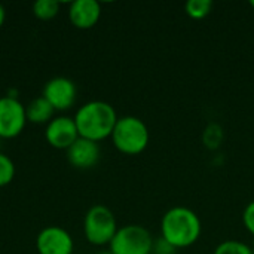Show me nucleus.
Returning <instances> with one entry per match:
<instances>
[{
  "mask_svg": "<svg viewBox=\"0 0 254 254\" xmlns=\"http://www.w3.org/2000/svg\"><path fill=\"white\" fill-rule=\"evenodd\" d=\"M201 231L198 214L188 207H173L161 220V237L177 250L193 246L199 240Z\"/></svg>",
  "mask_w": 254,
  "mask_h": 254,
  "instance_id": "obj_1",
  "label": "nucleus"
},
{
  "mask_svg": "<svg viewBox=\"0 0 254 254\" xmlns=\"http://www.w3.org/2000/svg\"><path fill=\"white\" fill-rule=\"evenodd\" d=\"M118 119L119 118L116 116L115 109L109 103L89 101L77 110L74 124L79 137L98 143L107 137H112Z\"/></svg>",
  "mask_w": 254,
  "mask_h": 254,
  "instance_id": "obj_2",
  "label": "nucleus"
},
{
  "mask_svg": "<svg viewBox=\"0 0 254 254\" xmlns=\"http://www.w3.org/2000/svg\"><path fill=\"white\" fill-rule=\"evenodd\" d=\"M112 141L124 155H140L149 144V128L140 118H119L112 132Z\"/></svg>",
  "mask_w": 254,
  "mask_h": 254,
  "instance_id": "obj_3",
  "label": "nucleus"
},
{
  "mask_svg": "<svg viewBox=\"0 0 254 254\" xmlns=\"http://www.w3.org/2000/svg\"><path fill=\"white\" fill-rule=\"evenodd\" d=\"M118 229L115 214L104 205H94L85 216L83 232L92 246L110 244Z\"/></svg>",
  "mask_w": 254,
  "mask_h": 254,
  "instance_id": "obj_4",
  "label": "nucleus"
},
{
  "mask_svg": "<svg viewBox=\"0 0 254 254\" xmlns=\"http://www.w3.org/2000/svg\"><path fill=\"white\" fill-rule=\"evenodd\" d=\"M109 246L112 254H150L153 237L141 225H127L118 229Z\"/></svg>",
  "mask_w": 254,
  "mask_h": 254,
  "instance_id": "obj_5",
  "label": "nucleus"
},
{
  "mask_svg": "<svg viewBox=\"0 0 254 254\" xmlns=\"http://www.w3.org/2000/svg\"><path fill=\"white\" fill-rule=\"evenodd\" d=\"M25 122V107L15 97L0 98V138H13L19 135Z\"/></svg>",
  "mask_w": 254,
  "mask_h": 254,
  "instance_id": "obj_6",
  "label": "nucleus"
},
{
  "mask_svg": "<svg viewBox=\"0 0 254 254\" xmlns=\"http://www.w3.org/2000/svg\"><path fill=\"white\" fill-rule=\"evenodd\" d=\"M76 94L77 91L74 83L67 77H54L43 89V97L55 110L70 109L76 101Z\"/></svg>",
  "mask_w": 254,
  "mask_h": 254,
  "instance_id": "obj_7",
  "label": "nucleus"
},
{
  "mask_svg": "<svg viewBox=\"0 0 254 254\" xmlns=\"http://www.w3.org/2000/svg\"><path fill=\"white\" fill-rule=\"evenodd\" d=\"M36 246L40 254H71L73 252L70 234L58 226L43 229L36 240Z\"/></svg>",
  "mask_w": 254,
  "mask_h": 254,
  "instance_id": "obj_8",
  "label": "nucleus"
},
{
  "mask_svg": "<svg viewBox=\"0 0 254 254\" xmlns=\"http://www.w3.org/2000/svg\"><path fill=\"white\" fill-rule=\"evenodd\" d=\"M45 135L48 143L55 149H68L79 138L74 119L67 116L52 119L48 124Z\"/></svg>",
  "mask_w": 254,
  "mask_h": 254,
  "instance_id": "obj_9",
  "label": "nucleus"
},
{
  "mask_svg": "<svg viewBox=\"0 0 254 254\" xmlns=\"http://www.w3.org/2000/svg\"><path fill=\"white\" fill-rule=\"evenodd\" d=\"M101 150L98 143L79 137L68 149H67V159L68 162L80 170H86L94 167L100 159Z\"/></svg>",
  "mask_w": 254,
  "mask_h": 254,
  "instance_id": "obj_10",
  "label": "nucleus"
},
{
  "mask_svg": "<svg viewBox=\"0 0 254 254\" xmlns=\"http://www.w3.org/2000/svg\"><path fill=\"white\" fill-rule=\"evenodd\" d=\"M101 16V6L95 0H76L70 4L68 18L80 30L92 28Z\"/></svg>",
  "mask_w": 254,
  "mask_h": 254,
  "instance_id": "obj_11",
  "label": "nucleus"
},
{
  "mask_svg": "<svg viewBox=\"0 0 254 254\" xmlns=\"http://www.w3.org/2000/svg\"><path fill=\"white\" fill-rule=\"evenodd\" d=\"M55 109L49 104V101L45 97H39L33 100L27 107H25V115L27 121L34 122V124H45L51 122L54 116Z\"/></svg>",
  "mask_w": 254,
  "mask_h": 254,
  "instance_id": "obj_12",
  "label": "nucleus"
},
{
  "mask_svg": "<svg viewBox=\"0 0 254 254\" xmlns=\"http://www.w3.org/2000/svg\"><path fill=\"white\" fill-rule=\"evenodd\" d=\"M211 9H213L211 0H189L185 4V10L192 19H204L205 16L210 15Z\"/></svg>",
  "mask_w": 254,
  "mask_h": 254,
  "instance_id": "obj_13",
  "label": "nucleus"
},
{
  "mask_svg": "<svg viewBox=\"0 0 254 254\" xmlns=\"http://www.w3.org/2000/svg\"><path fill=\"white\" fill-rule=\"evenodd\" d=\"M60 10V3L55 0H37L33 4V13L43 21L52 19Z\"/></svg>",
  "mask_w": 254,
  "mask_h": 254,
  "instance_id": "obj_14",
  "label": "nucleus"
},
{
  "mask_svg": "<svg viewBox=\"0 0 254 254\" xmlns=\"http://www.w3.org/2000/svg\"><path fill=\"white\" fill-rule=\"evenodd\" d=\"M202 141H204L205 147H208L210 150L219 149L222 141H223V129H222V127L219 124L207 125V128L204 129V134H202Z\"/></svg>",
  "mask_w": 254,
  "mask_h": 254,
  "instance_id": "obj_15",
  "label": "nucleus"
},
{
  "mask_svg": "<svg viewBox=\"0 0 254 254\" xmlns=\"http://www.w3.org/2000/svg\"><path fill=\"white\" fill-rule=\"evenodd\" d=\"M213 254H253L252 247L247 246L243 241H237V240H228L220 243Z\"/></svg>",
  "mask_w": 254,
  "mask_h": 254,
  "instance_id": "obj_16",
  "label": "nucleus"
},
{
  "mask_svg": "<svg viewBox=\"0 0 254 254\" xmlns=\"http://www.w3.org/2000/svg\"><path fill=\"white\" fill-rule=\"evenodd\" d=\"M15 176V165L6 155L0 153V188L9 185Z\"/></svg>",
  "mask_w": 254,
  "mask_h": 254,
  "instance_id": "obj_17",
  "label": "nucleus"
},
{
  "mask_svg": "<svg viewBox=\"0 0 254 254\" xmlns=\"http://www.w3.org/2000/svg\"><path fill=\"white\" fill-rule=\"evenodd\" d=\"M177 249L173 247L168 241H165L162 237L158 240H153V246H152V253L150 254H176Z\"/></svg>",
  "mask_w": 254,
  "mask_h": 254,
  "instance_id": "obj_18",
  "label": "nucleus"
},
{
  "mask_svg": "<svg viewBox=\"0 0 254 254\" xmlns=\"http://www.w3.org/2000/svg\"><path fill=\"white\" fill-rule=\"evenodd\" d=\"M243 223L246 226V229L250 232V235L254 237V201L249 202L247 207L244 208L243 213Z\"/></svg>",
  "mask_w": 254,
  "mask_h": 254,
  "instance_id": "obj_19",
  "label": "nucleus"
},
{
  "mask_svg": "<svg viewBox=\"0 0 254 254\" xmlns=\"http://www.w3.org/2000/svg\"><path fill=\"white\" fill-rule=\"evenodd\" d=\"M3 22H4V7L0 4V27L3 25Z\"/></svg>",
  "mask_w": 254,
  "mask_h": 254,
  "instance_id": "obj_20",
  "label": "nucleus"
},
{
  "mask_svg": "<svg viewBox=\"0 0 254 254\" xmlns=\"http://www.w3.org/2000/svg\"><path fill=\"white\" fill-rule=\"evenodd\" d=\"M98 254H112V252L109 250V252H101V253H98Z\"/></svg>",
  "mask_w": 254,
  "mask_h": 254,
  "instance_id": "obj_21",
  "label": "nucleus"
},
{
  "mask_svg": "<svg viewBox=\"0 0 254 254\" xmlns=\"http://www.w3.org/2000/svg\"><path fill=\"white\" fill-rule=\"evenodd\" d=\"M250 6H252V7H254V0H250Z\"/></svg>",
  "mask_w": 254,
  "mask_h": 254,
  "instance_id": "obj_22",
  "label": "nucleus"
},
{
  "mask_svg": "<svg viewBox=\"0 0 254 254\" xmlns=\"http://www.w3.org/2000/svg\"><path fill=\"white\" fill-rule=\"evenodd\" d=\"M252 252H253V254H254V243H253V246H252Z\"/></svg>",
  "mask_w": 254,
  "mask_h": 254,
  "instance_id": "obj_23",
  "label": "nucleus"
},
{
  "mask_svg": "<svg viewBox=\"0 0 254 254\" xmlns=\"http://www.w3.org/2000/svg\"><path fill=\"white\" fill-rule=\"evenodd\" d=\"M0 140H1V138H0Z\"/></svg>",
  "mask_w": 254,
  "mask_h": 254,
  "instance_id": "obj_24",
  "label": "nucleus"
}]
</instances>
